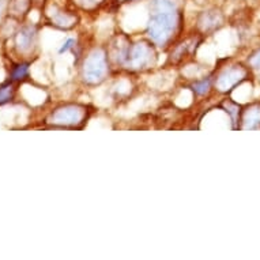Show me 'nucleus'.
Returning a JSON list of instances; mask_svg holds the SVG:
<instances>
[{
    "mask_svg": "<svg viewBox=\"0 0 260 260\" xmlns=\"http://www.w3.org/2000/svg\"><path fill=\"white\" fill-rule=\"evenodd\" d=\"M183 29V15L175 0H151L146 33L157 47L167 48Z\"/></svg>",
    "mask_w": 260,
    "mask_h": 260,
    "instance_id": "nucleus-1",
    "label": "nucleus"
},
{
    "mask_svg": "<svg viewBox=\"0 0 260 260\" xmlns=\"http://www.w3.org/2000/svg\"><path fill=\"white\" fill-rule=\"evenodd\" d=\"M93 113V108L81 103H67L59 105L49 113L47 123L53 128L82 129Z\"/></svg>",
    "mask_w": 260,
    "mask_h": 260,
    "instance_id": "nucleus-2",
    "label": "nucleus"
},
{
    "mask_svg": "<svg viewBox=\"0 0 260 260\" xmlns=\"http://www.w3.org/2000/svg\"><path fill=\"white\" fill-rule=\"evenodd\" d=\"M252 70L247 63L231 61L218 69L213 75V89L222 95L235 91L239 86L251 79Z\"/></svg>",
    "mask_w": 260,
    "mask_h": 260,
    "instance_id": "nucleus-3",
    "label": "nucleus"
},
{
    "mask_svg": "<svg viewBox=\"0 0 260 260\" xmlns=\"http://www.w3.org/2000/svg\"><path fill=\"white\" fill-rule=\"evenodd\" d=\"M109 56L103 47H94L87 52L81 64V79L86 86H99L109 74Z\"/></svg>",
    "mask_w": 260,
    "mask_h": 260,
    "instance_id": "nucleus-4",
    "label": "nucleus"
},
{
    "mask_svg": "<svg viewBox=\"0 0 260 260\" xmlns=\"http://www.w3.org/2000/svg\"><path fill=\"white\" fill-rule=\"evenodd\" d=\"M155 47L157 45L151 40H139L137 43L129 44L123 69L133 73H142L153 69L158 60Z\"/></svg>",
    "mask_w": 260,
    "mask_h": 260,
    "instance_id": "nucleus-5",
    "label": "nucleus"
},
{
    "mask_svg": "<svg viewBox=\"0 0 260 260\" xmlns=\"http://www.w3.org/2000/svg\"><path fill=\"white\" fill-rule=\"evenodd\" d=\"M226 23V17L223 11L218 7H211L202 11L197 18V29L199 35L210 36L221 30Z\"/></svg>",
    "mask_w": 260,
    "mask_h": 260,
    "instance_id": "nucleus-6",
    "label": "nucleus"
},
{
    "mask_svg": "<svg viewBox=\"0 0 260 260\" xmlns=\"http://www.w3.org/2000/svg\"><path fill=\"white\" fill-rule=\"evenodd\" d=\"M237 129L241 131H260V100L252 101L241 107Z\"/></svg>",
    "mask_w": 260,
    "mask_h": 260,
    "instance_id": "nucleus-7",
    "label": "nucleus"
},
{
    "mask_svg": "<svg viewBox=\"0 0 260 260\" xmlns=\"http://www.w3.org/2000/svg\"><path fill=\"white\" fill-rule=\"evenodd\" d=\"M47 15L51 25L61 30L74 29L79 22V17L77 14L69 11V10L61 9V7H57V6H51L47 11Z\"/></svg>",
    "mask_w": 260,
    "mask_h": 260,
    "instance_id": "nucleus-8",
    "label": "nucleus"
},
{
    "mask_svg": "<svg viewBox=\"0 0 260 260\" xmlns=\"http://www.w3.org/2000/svg\"><path fill=\"white\" fill-rule=\"evenodd\" d=\"M37 40V27L35 25H25L14 36V45L19 53L31 51Z\"/></svg>",
    "mask_w": 260,
    "mask_h": 260,
    "instance_id": "nucleus-9",
    "label": "nucleus"
},
{
    "mask_svg": "<svg viewBox=\"0 0 260 260\" xmlns=\"http://www.w3.org/2000/svg\"><path fill=\"white\" fill-rule=\"evenodd\" d=\"M202 39H199L198 36H192L188 39L180 41L179 44H176V47L172 49L171 53V61L172 63H181L184 59H187L188 56L197 51L198 44H201Z\"/></svg>",
    "mask_w": 260,
    "mask_h": 260,
    "instance_id": "nucleus-10",
    "label": "nucleus"
},
{
    "mask_svg": "<svg viewBox=\"0 0 260 260\" xmlns=\"http://www.w3.org/2000/svg\"><path fill=\"white\" fill-rule=\"evenodd\" d=\"M31 5H33V0H10L9 15L15 19H22L27 15Z\"/></svg>",
    "mask_w": 260,
    "mask_h": 260,
    "instance_id": "nucleus-11",
    "label": "nucleus"
},
{
    "mask_svg": "<svg viewBox=\"0 0 260 260\" xmlns=\"http://www.w3.org/2000/svg\"><path fill=\"white\" fill-rule=\"evenodd\" d=\"M189 89L197 94V95H199V97L207 95L210 93V90L213 89V75H209V77L193 81L189 85Z\"/></svg>",
    "mask_w": 260,
    "mask_h": 260,
    "instance_id": "nucleus-12",
    "label": "nucleus"
},
{
    "mask_svg": "<svg viewBox=\"0 0 260 260\" xmlns=\"http://www.w3.org/2000/svg\"><path fill=\"white\" fill-rule=\"evenodd\" d=\"M222 108L225 109L226 113H229L232 120V124H233V129H237V123H239V116L240 112H241V105H239L235 101H232L231 99L223 100L222 103Z\"/></svg>",
    "mask_w": 260,
    "mask_h": 260,
    "instance_id": "nucleus-13",
    "label": "nucleus"
},
{
    "mask_svg": "<svg viewBox=\"0 0 260 260\" xmlns=\"http://www.w3.org/2000/svg\"><path fill=\"white\" fill-rule=\"evenodd\" d=\"M14 97H15V86L13 81L0 85V105L13 101Z\"/></svg>",
    "mask_w": 260,
    "mask_h": 260,
    "instance_id": "nucleus-14",
    "label": "nucleus"
},
{
    "mask_svg": "<svg viewBox=\"0 0 260 260\" xmlns=\"http://www.w3.org/2000/svg\"><path fill=\"white\" fill-rule=\"evenodd\" d=\"M27 75H29V63H19L14 66L13 71H11V81L21 82L26 79Z\"/></svg>",
    "mask_w": 260,
    "mask_h": 260,
    "instance_id": "nucleus-15",
    "label": "nucleus"
},
{
    "mask_svg": "<svg viewBox=\"0 0 260 260\" xmlns=\"http://www.w3.org/2000/svg\"><path fill=\"white\" fill-rule=\"evenodd\" d=\"M78 9L85 11H94L105 3V0H73Z\"/></svg>",
    "mask_w": 260,
    "mask_h": 260,
    "instance_id": "nucleus-16",
    "label": "nucleus"
},
{
    "mask_svg": "<svg viewBox=\"0 0 260 260\" xmlns=\"http://www.w3.org/2000/svg\"><path fill=\"white\" fill-rule=\"evenodd\" d=\"M245 63L248 64V67L252 70V71H255V73H260V47H257L256 49L249 53L247 56V60H245Z\"/></svg>",
    "mask_w": 260,
    "mask_h": 260,
    "instance_id": "nucleus-17",
    "label": "nucleus"
},
{
    "mask_svg": "<svg viewBox=\"0 0 260 260\" xmlns=\"http://www.w3.org/2000/svg\"><path fill=\"white\" fill-rule=\"evenodd\" d=\"M75 47H77V41L74 39H69L63 44V47L59 49V53H66V52L71 51V49H74Z\"/></svg>",
    "mask_w": 260,
    "mask_h": 260,
    "instance_id": "nucleus-18",
    "label": "nucleus"
},
{
    "mask_svg": "<svg viewBox=\"0 0 260 260\" xmlns=\"http://www.w3.org/2000/svg\"><path fill=\"white\" fill-rule=\"evenodd\" d=\"M3 10H5V5H3V2L0 0V15H2V13H3Z\"/></svg>",
    "mask_w": 260,
    "mask_h": 260,
    "instance_id": "nucleus-19",
    "label": "nucleus"
},
{
    "mask_svg": "<svg viewBox=\"0 0 260 260\" xmlns=\"http://www.w3.org/2000/svg\"><path fill=\"white\" fill-rule=\"evenodd\" d=\"M33 2H36V3H43V0H33Z\"/></svg>",
    "mask_w": 260,
    "mask_h": 260,
    "instance_id": "nucleus-20",
    "label": "nucleus"
}]
</instances>
